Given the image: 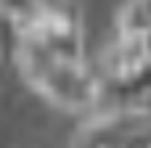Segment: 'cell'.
Segmentation results:
<instances>
[{"label": "cell", "mask_w": 151, "mask_h": 148, "mask_svg": "<svg viewBox=\"0 0 151 148\" xmlns=\"http://www.w3.org/2000/svg\"><path fill=\"white\" fill-rule=\"evenodd\" d=\"M151 29V0H130L117 19V34H143Z\"/></svg>", "instance_id": "8992f818"}, {"label": "cell", "mask_w": 151, "mask_h": 148, "mask_svg": "<svg viewBox=\"0 0 151 148\" xmlns=\"http://www.w3.org/2000/svg\"><path fill=\"white\" fill-rule=\"evenodd\" d=\"M74 148H151V109L143 103H119L90 117Z\"/></svg>", "instance_id": "7a4b0ae2"}, {"label": "cell", "mask_w": 151, "mask_h": 148, "mask_svg": "<svg viewBox=\"0 0 151 148\" xmlns=\"http://www.w3.org/2000/svg\"><path fill=\"white\" fill-rule=\"evenodd\" d=\"M114 98L117 103H141L151 95V56L141 61L135 69L125 71L122 77L106 82L101 87V98Z\"/></svg>", "instance_id": "277c9868"}, {"label": "cell", "mask_w": 151, "mask_h": 148, "mask_svg": "<svg viewBox=\"0 0 151 148\" xmlns=\"http://www.w3.org/2000/svg\"><path fill=\"white\" fill-rule=\"evenodd\" d=\"M11 56L24 82L64 111H88L101 101V82L88 58L58 56L29 37H16Z\"/></svg>", "instance_id": "6da1fadb"}, {"label": "cell", "mask_w": 151, "mask_h": 148, "mask_svg": "<svg viewBox=\"0 0 151 148\" xmlns=\"http://www.w3.org/2000/svg\"><path fill=\"white\" fill-rule=\"evenodd\" d=\"M16 37H29L66 58H88L82 13L74 0H42L37 19Z\"/></svg>", "instance_id": "3957f363"}, {"label": "cell", "mask_w": 151, "mask_h": 148, "mask_svg": "<svg viewBox=\"0 0 151 148\" xmlns=\"http://www.w3.org/2000/svg\"><path fill=\"white\" fill-rule=\"evenodd\" d=\"M42 0H0V21L16 40L19 32H24L40 13Z\"/></svg>", "instance_id": "5b68a950"}]
</instances>
